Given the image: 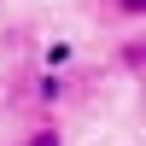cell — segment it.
<instances>
[{"label":"cell","mask_w":146,"mask_h":146,"mask_svg":"<svg viewBox=\"0 0 146 146\" xmlns=\"http://www.w3.org/2000/svg\"><path fill=\"white\" fill-rule=\"evenodd\" d=\"M117 64H123L129 76H140V70H146V41H140V35H129V41L117 47Z\"/></svg>","instance_id":"1"},{"label":"cell","mask_w":146,"mask_h":146,"mask_svg":"<svg viewBox=\"0 0 146 146\" xmlns=\"http://www.w3.org/2000/svg\"><path fill=\"white\" fill-rule=\"evenodd\" d=\"M23 146H64V129L41 123V129H29V140H23Z\"/></svg>","instance_id":"2"},{"label":"cell","mask_w":146,"mask_h":146,"mask_svg":"<svg viewBox=\"0 0 146 146\" xmlns=\"http://www.w3.org/2000/svg\"><path fill=\"white\" fill-rule=\"evenodd\" d=\"M35 94H41V100H64V82H58V76H47V82H41Z\"/></svg>","instance_id":"3"},{"label":"cell","mask_w":146,"mask_h":146,"mask_svg":"<svg viewBox=\"0 0 146 146\" xmlns=\"http://www.w3.org/2000/svg\"><path fill=\"white\" fill-rule=\"evenodd\" d=\"M117 12H123V18H140V12H146V0H117Z\"/></svg>","instance_id":"4"}]
</instances>
